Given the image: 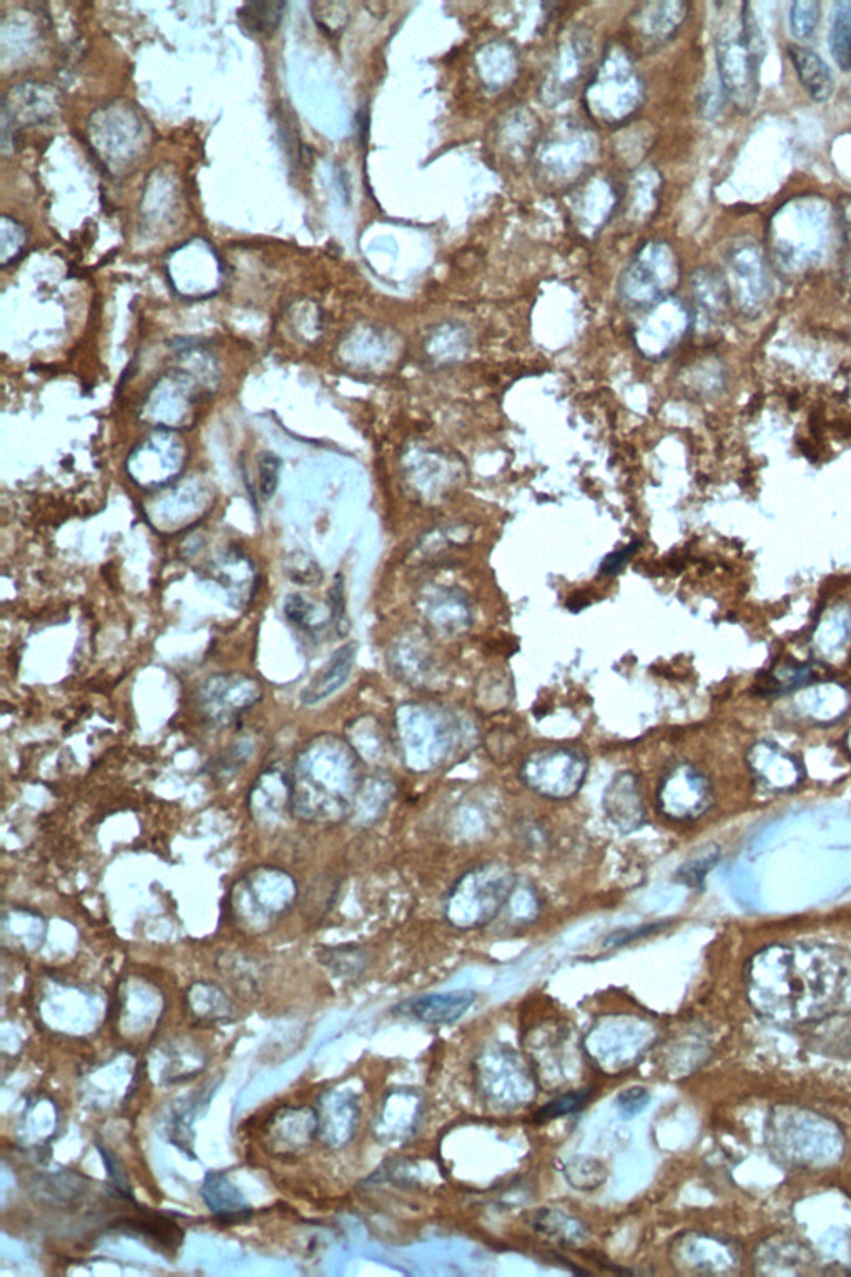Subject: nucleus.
<instances>
[{"mask_svg": "<svg viewBox=\"0 0 851 1277\" xmlns=\"http://www.w3.org/2000/svg\"><path fill=\"white\" fill-rule=\"evenodd\" d=\"M290 782L291 814L308 824H338L351 814L363 787L360 757L338 735H316L296 754Z\"/></svg>", "mask_w": 851, "mask_h": 1277, "instance_id": "obj_1", "label": "nucleus"}, {"mask_svg": "<svg viewBox=\"0 0 851 1277\" xmlns=\"http://www.w3.org/2000/svg\"><path fill=\"white\" fill-rule=\"evenodd\" d=\"M832 210L822 198H795L770 225L778 265L792 273L815 267L832 240Z\"/></svg>", "mask_w": 851, "mask_h": 1277, "instance_id": "obj_2", "label": "nucleus"}, {"mask_svg": "<svg viewBox=\"0 0 851 1277\" xmlns=\"http://www.w3.org/2000/svg\"><path fill=\"white\" fill-rule=\"evenodd\" d=\"M514 887L516 875L504 863H487L469 870L449 890V922L463 930L487 925L499 915Z\"/></svg>", "mask_w": 851, "mask_h": 1277, "instance_id": "obj_3", "label": "nucleus"}, {"mask_svg": "<svg viewBox=\"0 0 851 1277\" xmlns=\"http://www.w3.org/2000/svg\"><path fill=\"white\" fill-rule=\"evenodd\" d=\"M298 887L290 873L260 865L238 878L230 893L233 918L246 930L263 932L295 903Z\"/></svg>", "mask_w": 851, "mask_h": 1277, "instance_id": "obj_4", "label": "nucleus"}, {"mask_svg": "<svg viewBox=\"0 0 851 1277\" xmlns=\"http://www.w3.org/2000/svg\"><path fill=\"white\" fill-rule=\"evenodd\" d=\"M589 759L572 745H547L522 760L519 779L527 789L549 800L572 799L587 779Z\"/></svg>", "mask_w": 851, "mask_h": 1277, "instance_id": "obj_5", "label": "nucleus"}, {"mask_svg": "<svg viewBox=\"0 0 851 1277\" xmlns=\"http://www.w3.org/2000/svg\"><path fill=\"white\" fill-rule=\"evenodd\" d=\"M763 59L755 54L740 29V14L717 37V65L720 85L733 107L740 114L752 112L760 92V64Z\"/></svg>", "mask_w": 851, "mask_h": 1277, "instance_id": "obj_6", "label": "nucleus"}, {"mask_svg": "<svg viewBox=\"0 0 851 1277\" xmlns=\"http://www.w3.org/2000/svg\"><path fill=\"white\" fill-rule=\"evenodd\" d=\"M714 804V789L707 775L695 765H672L657 787V809L674 822H694L704 817Z\"/></svg>", "mask_w": 851, "mask_h": 1277, "instance_id": "obj_7", "label": "nucleus"}, {"mask_svg": "<svg viewBox=\"0 0 851 1277\" xmlns=\"http://www.w3.org/2000/svg\"><path fill=\"white\" fill-rule=\"evenodd\" d=\"M263 699L255 677L245 674H217L200 689V709L213 724L228 725Z\"/></svg>", "mask_w": 851, "mask_h": 1277, "instance_id": "obj_8", "label": "nucleus"}, {"mask_svg": "<svg viewBox=\"0 0 851 1277\" xmlns=\"http://www.w3.org/2000/svg\"><path fill=\"white\" fill-rule=\"evenodd\" d=\"M727 265L742 305L752 308L762 305L772 288L762 247L753 238H738L730 245Z\"/></svg>", "mask_w": 851, "mask_h": 1277, "instance_id": "obj_9", "label": "nucleus"}, {"mask_svg": "<svg viewBox=\"0 0 851 1277\" xmlns=\"http://www.w3.org/2000/svg\"><path fill=\"white\" fill-rule=\"evenodd\" d=\"M320 1118L310 1106H285L271 1116L265 1130V1146L276 1156H295L318 1138Z\"/></svg>", "mask_w": 851, "mask_h": 1277, "instance_id": "obj_10", "label": "nucleus"}, {"mask_svg": "<svg viewBox=\"0 0 851 1277\" xmlns=\"http://www.w3.org/2000/svg\"><path fill=\"white\" fill-rule=\"evenodd\" d=\"M128 461L132 463H147L148 468L143 469L140 473L133 474V481H137L143 488H163L167 486V478L163 474L162 468L158 464H162L172 479L177 478L178 474L183 471V463H185V449L183 444L178 441L172 433H168L167 429H162L160 433L155 434L152 438H148L145 443L140 444L135 451H132Z\"/></svg>", "mask_w": 851, "mask_h": 1277, "instance_id": "obj_11", "label": "nucleus"}, {"mask_svg": "<svg viewBox=\"0 0 851 1277\" xmlns=\"http://www.w3.org/2000/svg\"><path fill=\"white\" fill-rule=\"evenodd\" d=\"M609 824L620 834H634L645 824V804L640 780L632 770H622L612 777L602 800Z\"/></svg>", "mask_w": 851, "mask_h": 1277, "instance_id": "obj_12", "label": "nucleus"}, {"mask_svg": "<svg viewBox=\"0 0 851 1277\" xmlns=\"http://www.w3.org/2000/svg\"><path fill=\"white\" fill-rule=\"evenodd\" d=\"M476 1000L478 995L471 990L433 993V995L418 996V998L403 1001L394 1011L399 1015L414 1018L424 1025H451L459 1018H463Z\"/></svg>", "mask_w": 851, "mask_h": 1277, "instance_id": "obj_13", "label": "nucleus"}, {"mask_svg": "<svg viewBox=\"0 0 851 1277\" xmlns=\"http://www.w3.org/2000/svg\"><path fill=\"white\" fill-rule=\"evenodd\" d=\"M748 762L758 782L773 792H787L802 782L803 769L798 760L778 745L768 742L753 745Z\"/></svg>", "mask_w": 851, "mask_h": 1277, "instance_id": "obj_14", "label": "nucleus"}, {"mask_svg": "<svg viewBox=\"0 0 851 1277\" xmlns=\"http://www.w3.org/2000/svg\"><path fill=\"white\" fill-rule=\"evenodd\" d=\"M629 280H634L635 288L645 291L647 298L660 295V291L679 280V263L674 252L664 243L644 248L634 265H630Z\"/></svg>", "mask_w": 851, "mask_h": 1277, "instance_id": "obj_15", "label": "nucleus"}, {"mask_svg": "<svg viewBox=\"0 0 851 1277\" xmlns=\"http://www.w3.org/2000/svg\"><path fill=\"white\" fill-rule=\"evenodd\" d=\"M250 812L260 824L281 819L291 807L290 772L270 767L258 777L250 792Z\"/></svg>", "mask_w": 851, "mask_h": 1277, "instance_id": "obj_16", "label": "nucleus"}, {"mask_svg": "<svg viewBox=\"0 0 851 1277\" xmlns=\"http://www.w3.org/2000/svg\"><path fill=\"white\" fill-rule=\"evenodd\" d=\"M356 644L348 642L331 656L330 661L316 674L315 679L301 692V702L305 706H316L326 701L345 686L355 666Z\"/></svg>", "mask_w": 851, "mask_h": 1277, "instance_id": "obj_17", "label": "nucleus"}, {"mask_svg": "<svg viewBox=\"0 0 851 1277\" xmlns=\"http://www.w3.org/2000/svg\"><path fill=\"white\" fill-rule=\"evenodd\" d=\"M318 1115L335 1116V1120H320L318 1138L323 1139L328 1146H345L355 1136L360 1110L353 1096L328 1093L321 1100Z\"/></svg>", "mask_w": 851, "mask_h": 1277, "instance_id": "obj_18", "label": "nucleus"}, {"mask_svg": "<svg viewBox=\"0 0 851 1277\" xmlns=\"http://www.w3.org/2000/svg\"><path fill=\"white\" fill-rule=\"evenodd\" d=\"M202 1196L213 1216L222 1224L245 1223L253 1216L242 1193L223 1173H210L205 1179Z\"/></svg>", "mask_w": 851, "mask_h": 1277, "instance_id": "obj_19", "label": "nucleus"}, {"mask_svg": "<svg viewBox=\"0 0 851 1277\" xmlns=\"http://www.w3.org/2000/svg\"><path fill=\"white\" fill-rule=\"evenodd\" d=\"M788 57L792 60L793 69L798 80L807 90L808 97L818 104L828 102L835 92V80L827 62L815 52L802 45H790Z\"/></svg>", "mask_w": 851, "mask_h": 1277, "instance_id": "obj_20", "label": "nucleus"}, {"mask_svg": "<svg viewBox=\"0 0 851 1277\" xmlns=\"http://www.w3.org/2000/svg\"><path fill=\"white\" fill-rule=\"evenodd\" d=\"M652 9L654 10L645 15L637 30L650 37L654 44H662L674 37L675 32L680 29L687 17V5L682 2H665L652 4Z\"/></svg>", "mask_w": 851, "mask_h": 1277, "instance_id": "obj_21", "label": "nucleus"}, {"mask_svg": "<svg viewBox=\"0 0 851 1277\" xmlns=\"http://www.w3.org/2000/svg\"><path fill=\"white\" fill-rule=\"evenodd\" d=\"M828 45L840 70L851 72V0L833 4Z\"/></svg>", "mask_w": 851, "mask_h": 1277, "instance_id": "obj_22", "label": "nucleus"}, {"mask_svg": "<svg viewBox=\"0 0 851 1277\" xmlns=\"http://www.w3.org/2000/svg\"><path fill=\"white\" fill-rule=\"evenodd\" d=\"M285 2H246L238 9V22L255 37H270L280 27Z\"/></svg>", "mask_w": 851, "mask_h": 1277, "instance_id": "obj_23", "label": "nucleus"}, {"mask_svg": "<svg viewBox=\"0 0 851 1277\" xmlns=\"http://www.w3.org/2000/svg\"><path fill=\"white\" fill-rule=\"evenodd\" d=\"M207 987L208 1000H205L200 983H195L190 992H188V1005H190V1013L195 1020L207 1021V1023H218V1021H230L233 1015V1006L228 1000V996L220 990L213 987L210 983H205Z\"/></svg>", "mask_w": 851, "mask_h": 1277, "instance_id": "obj_24", "label": "nucleus"}, {"mask_svg": "<svg viewBox=\"0 0 851 1277\" xmlns=\"http://www.w3.org/2000/svg\"><path fill=\"white\" fill-rule=\"evenodd\" d=\"M318 962L323 963L335 977L356 980L368 965V953L356 945L325 947L318 952Z\"/></svg>", "mask_w": 851, "mask_h": 1277, "instance_id": "obj_25", "label": "nucleus"}, {"mask_svg": "<svg viewBox=\"0 0 851 1277\" xmlns=\"http://www.w3.org/2000/svg\"><path fill=\"white\" fill-rule=\"evenodd\" d=\"M695 296L709 313H720L729 303V286L725 278L712 268H700L692 278Z\"/></svg>", "mask_w": 851, "mask_h": 1277, "instance_id": "obj_26", "label": "nucleus"}, {"mask_svg": "<svg viewBox=\"0 0 851 1277\" xmlns=\"http://www.w3.org/2000/svg\"><path fill=\"white\" fill-rule=\"evenodd\" d=\"M534 1224H536L541 1233L549 1234L552 1238L561 1239L567 1244L581 1243L582 1239H586L587 1229L581 1221L569 1218L566 1214L556 1213V1211L537 1213Z\"/></svg>", "mask_w": 851, "mask_h": 1277, "instance_id": "obj_27", "label": "nucleus"}, {"mask_svg": "<svg viewBox=\"0 0 851 1277\" xmlns=\"http://www.w3.org/2000/svg\"><path fill=\"white\" fill-rule=\"evenodd\" d=\"M564 1176L572 1188L579 1191H594L606 1183L607 1168L597 1159L576 1158L566 1164Z\"/></svg>", "mask_w": 851, "mask_h": 1277, "instance_id": "obj_28", "label": "nucleus"}, {"mask_svg": "<svg viewBox=\"0 0 851 1277\" xmlns=\"http://www.w3.org/2000/svg\"><path fill=\"white\" fill-rule=\"evenodd\" d=\"M822 20V5L817 0H797L790 7L788 24L793 39L808 40L817 32Z\"/></svg>", "mask_w": 851, "mask_h": 1277, "instance_id": "obj_29", "label": "nucleus"}, {"mask_svg": "<svg viewBox=\"0 0 851 1277\" xmlns=\"http://www.w3.org/2000/svg\"><path fill=\"white\" fill-rule=\"evenodd\" d=\"M589 1098H591V1090L572 1091V1093L559 1096L557 1100L547 1103V1105L544 1106L539 1113H537L536 1118L539 1121H544L556 1120V1118H561V1116L572 1115V1113H576V1111L581 1110L582 1106L586 1105Z\"/></svg>", "mask_w": 851, "mask_h": 1277, "instance_id": "obj_30", "label": "nucleus"}, {"mask_svg": "<svg viewBox=\"0 0 851 1277\" xmlns=\"http://www.w3.org/2000/svg\"><path fill=\"white\" fill-rule=\"evenodd\" d=\"M719 858V850H714L684 863V867L679 870L680 880L689 883L690 887H699L707 877V873L715 867V863L719 862Z\"/></svg>", "mask_w": 851, "mask_h": 1277, "instance_id": "obj_31", "label": "nucleus"}, {"mask_svg": "<svg viewBox=\"0 0 851 1277\" xmlns=\"http://www.w3.org/2000/svg\"><path fill=\"white\" fill-rule=\"evenodd\" d=\"M281 459L273 453H263L258 459V471H260V494L261 498H273L280 481Z\"/></svg>", "mask_w": 851, "mask_h": 1277, "instance_id": "obj_32", "label": "nucleus"}, {"mask_svg": "<svg viewBox=\"0 0 851 1277\" xmlns=\"http://www.w3.org/2000/svg\"><path fill=\"white\" fill-rule=\"evenodd\" d=\"M315 606L305 597L290 596L285 602V616L293 626L310 629L315 617Z\"/></svg>", "mask_w": 851, "mask_h": 1277, "instance_id": "obj_33", "label": "nucleus"}, {"mask_svg": "<svg viewBox=\"0 0 851 1277\" xmlns=\"http://www.w3.org/2000/svg\"><path fill=\"white\" fill-rule=\"evenodd\" d=\"M649 1100V1091L642 1088V1086H632V1088L620 1091L619 1096H617V1106H619L622 1115L627 1116V1118H634L635 1115H639L640 1111L644 1110L645 1106L649 1105Z\"/></svg>", "mask_w": 851, "mask_h": 1277, "instance_id": "obj_34", "label": "nucleus"}, {"mask_svg": "<svg viewBox=\"0 0 851 1277\" xmlns=\"http://www.w3.org/2000/svg\"><path fill=\"white\" fill-rule=\"evenodd\" d=\"M250 755L251 744H248V742L237 744V747H233V749L225 755V760H218V772H220V774H237V770L242 769V765L245 764Z\"/></svg>", "mask_w": 851, "mask_h": 1277, "instance_id": "obj_35", "label": "nucleus"}, {"mask_svg": "<svg viewBox=\"0 0 851 1277\" xmlns=\"http://www.w3.org/2000/svg\"><path fill=\"white\" fill-rule=\"evenodd\" d=\"M660 927H662L660 923H654V925H644V927L632 928V930H620V932L617 930V932L607 937V947H622V945L635 942L639 938L647 937L650 933H654L655 930H660Z\"/></svg>", "mask_w": 851, "mask_h": 1277, "instance_id": "obj_36", "label": "nucleus"}, {"mask_svg": "<svg viewBox=\"0 0 851 1277\" xmlns=\"http://www.w3.org/2000/svg\"><path fill=\"white\" fill-rule=\"evenodd\" d=\"M635 549H637V544H630L629 548L624 549V551H620V553H615L612 554V556H609V558L606 559V563H604V571H606L607 574L619 571V569L622 568V564H624L625 561H627V558H629V554L634 553ZM606 572H604V574H606Z\"/></svg>", "mask_w": 851, "mask_h": 1277, "instance_id": "obj_37", "label": "nucleus"}, {"mask_svg": "<svg viewBox=\"0 0 851 1277\" xmlns=\"http://www.w3.org/2000/svg\"><path fill=\"white\" fill-rule=\"evenodd\" d=\"M845 270H847L848 278L851 280V238L850 247H848L847 260H845Z\"/></svg>", "mask_w": 851, "mask_h": 1277, "instance_id": "obj_38", "label": "nucleus"}]
</instances>
